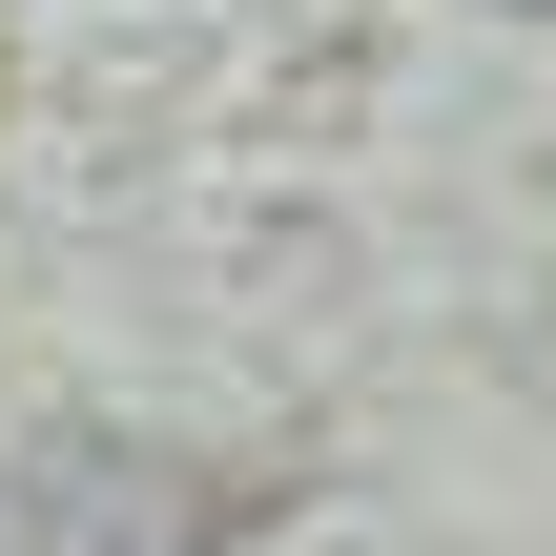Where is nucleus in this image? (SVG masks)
Returning a JSON list of instances; mask_svg holds the SVG:
<instances>
[{
  "instance_id": "nucleus-1",
  "label": "nucleus",
  "mask_w": 556,
  "mask_h": 556,
  "mask_svg": "<svg viewBox=\"0 0 556 556\" xmlns=\"http://www.w3.org/2000/svg\"><path fill=\"white\" fill-rule=\"evenodd\" d=\"M0 556H41V516H21V495H0Z\"/></svg>"
},
{
  "instance_id": "nucleus-2",
  "label": "nucleus",
  "mask_w": 556,
  "mask_h": 556,
  "mask_svg": "<svg viewBox=\"0 0 556 556\" xmlns=\"http://www.w3.org/2000/svg\"><path fill=\"white\" fill-rule=\"evenodd\" d=\"M516 21H536V0H516Z\"/></svg>"
}]
</instances>
